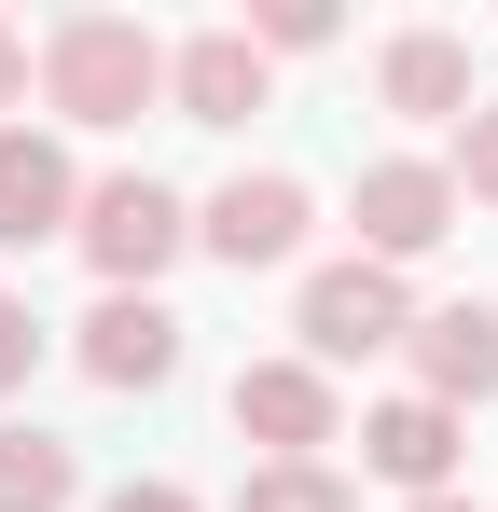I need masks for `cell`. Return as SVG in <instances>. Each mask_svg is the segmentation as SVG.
Instances as JSON below:
<instances>
[{"instance_id":"7c38bea8","label":"cell","mask_w":498,"mask_h":512,"mask_svg":"<svg viewBox=\"0 0 498 512\" xmlns=\"http://www.w3.org/2000/svg\"><path fill=\"white\" fill-rule=\"evenodd\" d=\"M360 457H374L402 499H457V416H443V402H374V416H360Z\"/></svg>"},{"instance_id":"5b68a950","label":"cell","mask_w":498,"mask_h":512,"mask_svg":"<svg viewBox=\"0 0 498 512\" xmlns=\"http://www.w3.org/2000/svg\"><path fill=\"white\" fill-rule=\"evenodd\" d=\"M236 429L263 443V471L319 457V443H332V374H319V360H249V374H236Z\"/></svg>"},{"instance_id":"8fae6325","label":"cell","mask_w":498,"mask_h":512,"mask_svg":"<svg viewBox=\"0 0 498 512\" xmlns=\"http://www.w3.org/2000/svg\"><path fill=\"white\" fill-rule=\"evenodd\" d=\"M374 97H388L402 125H471V42H443V28H402V42L374 56Z\"/></svg>"},{"instance_id":"7a4b0ae2","label":"cell","mask_w":498,"mask_h":512,"mask_svg":"<svg viewBox=\"0 0 498 512\" xmlns=\"http://www.w3.org/2000/svg\"><path fill=\"white\" fill-rule=\"evenodd\" d=\"M83 263H97V277H111V291H153L166 263H180V236H194V222H180V194H166V180H97V194H83Z\"/></svg>"},{"instance_id":"2e32d148","label":"cell","mask_w":498,"mask_h":512,"mask_svg":"<svg viewBox=\"0 0 498 512\" xmlns=\"http://www.w3.org/2000/svg\"><path fill=\"white\" fill-rule=\"evenodd\" d=\"M457 194L498 208V97H471V125H457Z\"/></svg>"},{"instance_id":"6da1fadb","label":"cell","mask_w":498,"mask_h":512,"mask_svg":"<svg viewBox=\"0 0 498 512\" xmlns=\"http://www.w3.org/2000/svg\"><path fill=\"white\" fill-rule=\"evenodd\" d=\"M42 97H56L70 125H139L166 97V42L139 14H56V28H42Z\"/></svg>"},{"instance_id":"ac0fdd59","label":"cell","mask_w":498,"mask_h":512,"mask_svg":"<svg viewBox=\"0 0 498 512\" xmlns=\"http://www.w3.org/2000/svg\"><path fill=\"white\" fill-rule=\"evenodd\" d=\"M111 512H208V499H194V485H125Z\"/></svg>"},{"instance_id":"e0dca14e","label":"cell","mask_w":498,"mask_h":512,"mask_svg":"<svg viewBox=\"0 0 498 512\" xmlns=\"http://www.w3.org/2000/svg\"><path fill=\"white\" fill-rule=\"evenodd\" d=\"M28 374H42V319H28V305H14V291H0V402H14V388H28Z\"/></svg>"},{"instance_id":"8992f818","label":"cell","mask_w":498,"mask_h":512,"mask_svg":"<svg viewBox=\"0 0 498 512\" xmlns=\"http://www.w3.org/2000/svg\"><path fill=\"white\" fill-rule=\"evenodd\" d=\"M402 346H415V402H443V416L498 402V305H429Z\"/></svg>"},{"instance_id":"52a82bcc","label":"cell","mask_w":498,"mask_h":512,"mask_svg":"<svg viewBox=\"0 0 498 512\" xmlns=\"http://www.w3.org/2000/svg\"><path fill=\"white\" fill-rule=\"evenodd\" d=\"M194 236L236 263V277H249V263H291V250H305V180H291V167H249V180H222Z\"/></svg>"},{"instance_id":"9a60e30c","label":"cell","mask_w":498,"mask_h":512,"mask_svg":"<svg viewBox=\"0 0 498 512\" xmlns=\"http://www.w3.org/2000/svg\"><path fill=\"white\" fill-rule=\"evenodd\" d=\"M249 42H263V56H319V42H332V0H263Z\"/></svg>"},{"instance_id":"5bb4252c","label":"cell","mask_w":498,"mask_h":512,"mask_svg":"<svg viewBox=\"0 0 498 512\" xmlns=\"http://www.w3.org/2000/svg\"><path fill=\"white\" fill-rule=\"evenodd\" d=\"M249 512H360V485L319 471V457H291V471H249Z\"/></svg>"},{"instance_id":"ffe728a7","label":"cell","mask_w":498,"mask_h":512,"mask_svg":"<svg viewBox=\"0 0 498 512\" xmlns=\"http://www.w3.org/2000/svg\"><path fill=\"white\" fill-rule=\"evenodd\" d=\"M415 512H471V499H415Z\"/></svg>"},{"instance_id":"ba28073f","label":"cell","mask_w":498,"mask_h":512,"mask_svg":"<svg viewBox=\"0 0 498 512\" xmlns=\"http://www.w3.org/2000/svg\"><path fill=\"white\" fill-rule=\"evenodd\" d=\"M70 222H83L70 153H56L42 125H0V250H42V236H70Z\"/></svg>"},{"instance_id":"4fadbf2b","label":"cell","mask_w":498,"mask_h":512,"mask_svg":"<svg viewBox=\"0 0 498 512\" xmlns=\"http://www.w3.org/2000/svg\"><path fill=\"white\" fill-rule=\"evenodd\" d=\"M70 443L56 429H0V512H70Z\"/></svg>"},{"instance_id":"d6986e66","label":"cell","mask_w":498,"mask_h":512,"mask_svg":"<svg viewBox=\"0 0 498 512\" xmlns=\"http://www.w3.org/2000/svg\"><path fill=\"white\" fill-rule=\"evenodd\" d=\"M28 97V28H0V111Z\"/></svg>"},{"instance_id":"3957f363","label":"cell","mask_w":498,"mask_h":512,"mask_svg":"<svg viewBox=\"0 0 498 512\" xmlns=\"http://www.w3.org/2000/svg\"><path fill=\"white\" fill-rule=\"evenodd\" d=\"M415 333V305H402V277H388V263H319V277H305V360H374V346H402Z\"/></svg>"},{"instance_id":"277c9868","label":"cell","mask_w":498,"mask_h":512,"mask_svg":"<svg viewBox=\"0 0 498 512\" xmlns=\"http://www.w3.org/2000/svg\"><path fill=\"white\" fill-rule=\"evenodd\" d=\"M443 236H457V167H429V153L360 167V263H388V277H402V263L443 250Z\"/></svg>"},{"instance_id":"9c48e42d","label":"cell","mask_w":498,"mask_h":512,"mask_svg":"<svg viewBox=\"0 0 498 512\" xmlns=\"http://www.w3.org/2000/svg\"><path fill=\"white\" fill-rule=\"evenodd\" d=\"M83 374H97V388H166V374H180V319H166L153 291H97V319H83Z\"/></svg>"},{"instance_id":"30bf717a","label":"cell","mask_w":498,"mask_h":512,"mask_svg":"<svg viewBox=\"0 0 498 512\" xmlns=\"http://www.w3.org/2000/svg\"><path fill=\"white\" fill-rule=\"evenodd\" d=\"M166 97H180V125H249L263 111V42L249 28H194L166 56Z\"/></svg>"}]
</instances>
